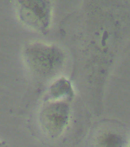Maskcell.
I'll use <instances>...</instances> for the list:
<instances>
[{
    "label": "cell",
    "instance_id": "4",
    "mask_svg": "<svg viewBox=\"0 0 130 147\" xmlns=\"http://www.w3.org/2000/svg\"><path fill=\"white\" fill-rule=\"evenodd\" d=\"M129 138L116 123H102L94 131L91 138L92 147H126Z\"/></svg>",
    "mask_w": 130,
    "mask_h": 147
},
{
    "label": "cell",
    "instance_id": "3",
    "mask_svg": "<svg viewBox=\"0 0 130 147\" xmlns=\"http://www.w3.org/2000/svg\"><path fill=\"white\" fill-rule=\"evenodd\" d=\"M50 5L46 0H22L20 16L26 24L39 32H45L50 25Z\"/></svg>",
    "mask_w": 130,
    "mask_h": 147
},
{
    "label": "cell",
    "instance_id": "2",
    "mask_svg": "<svg viewBox=\"0 0 130 147\" xmlns=\"http://www.w3.org/2000/svg\"><path fill=\"white\" fill-rule=\"evenodd\" d=\"M71 107L62 99H51L42 106L38 121L43 133L51 140L61 137L68 127Z\"/></svg>",
    "mask_w": 130,
    "mask_h": 147
},
{
    "label": "cell",
    "instance_id": "1",
    "mask_svg": "<svg viewBox=\"0 0 130 147\" xmlns=\"http://www.w3.org/2000/svg\"><path fill=\"white\" fill-rule=\"evenodd\" d=\"M25 62L33 75L40 80H49L63 67L64 55L57 45L43 42L28 44L24 50Z\"/></svg>",
    "mask_w": 130,
    "mask_h": 147
},
{
    "label": "cell",
    "instance_id": "6",
    "mask_svg": "<svg viewBox=\"0 0 130 147\" xmlns=\"http://www.w3.org/2000/svg\"><path fill=\"white\" fill-rule=\"evenodd\" d=\"M0 147H8V145L4 141H0Z\"/></svg>",
    "mask_w": 130,
    "mask_h": 147
},
{
    "label": "cell",
    "instance_id": "5",
    "mask_svg": "<svg viewBox=\"0 0 130 147\" xmlns=\"http://www.w3.org/2000/svg\"><path fill=\"white\" fill-rule=\"evenodd\" d=\"M51 99H61V97H72L73 90L72 86L65 78H60L55 80L50 88Z\"/></svg>",
    "mask_w": 130,
    "mask_h": 147
},
{
    "label": "cell",
    "instance_id": "7",
    "mask_svg": "<svg viewBox=\"0 0 130 147\" xmlns=\"http://www.w3.org/2000/svg\"><path fill=\"white\" fill-rule=\"evenodd\" d=\"M126 147H130V137L129 138V141H128V144H127V146Z\"/></svg>",
    "mask_w": 130,
    "mask_h": 147
}]
</instances>
